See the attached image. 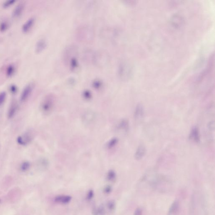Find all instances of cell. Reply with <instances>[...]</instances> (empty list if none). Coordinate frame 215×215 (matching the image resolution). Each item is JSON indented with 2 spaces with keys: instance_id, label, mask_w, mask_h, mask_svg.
<instances>
[{
  "instance_id": "obj_1",
  "label": "cell",
  "mask_w": 215,
  "mask_h": 215,
  "mask_svg": "<svg viewBox=\"0 0 215 215\" xmlns=\"http://www.w3.org/2000/svg\"><path fill=\"white\" fill-rule=\"evenodd\" d=\"M53 98L51 96H47L43 100L41 105L42 111L44 113L50 112L53 106Z\"/></svg>"
},
{
  "instance_id": "obj_2",
  "label": "cell",
  "mask_w": 215,
  "mask_h": 215,
  "mask_svg": "<svg viewBox=\"0 0 215 215\" xmlns=\"http://www.w3.org/2000/svg\"><path fill=\"white\" fill-rule=\"evenodd\" d=\"M34 138V135L31 131H28L17 139V142L19 145H26L31 142Z\"/></svg>"
},
{
  "instance_id": "obj_3",
  "label": "cell",
  "mask_w": 215,
  "mask_h": 215,
  "mask_svg": "<svg viewBox=\"0 0 215 215\" xmlns=\"http://www.w3.org/2000/svg\"><path fill=\"white\" fill-rule=\"evenodd\" d=\"M189 139L195 143L200 142V134L198 127H194L192 128L189 135Z\"/></svg>"
},
{
  "instance_id": "obj_4",
  "label": "cell",
  "mask_w": 215,
  "mask_h": 215,
  "mask_svg": "<svg viewBox=\"0 0 215 215\" xmlns=\"http://www.w3.org/2000/svg\"><path fill=\"white\" fill-rule=\"evenodd\" d=\"M33 84H29L24 87L21 93L20 99L21 102L26 101L33 91Z\"/></svg>"
},
{
  "instance_id": "obj_5",
  "label": "cell",
  "mask_w": 215,
  "mask_h": 215,
  "mask_svg": "<svg viewBox=\"0 0 215 215\" xmlns=\"http://www.w3.org/2000/svg\"><path fill=\"white\" fill-rule=\"evenodd\" d=\"M144 115L143 106L141 104H139L136 106L134 113V117L136 121H139L142 119Z\"/></svg>"
},
{
  "instance_id": "obj_6",
  "label": "cell",
  "mask_w": 215,
  "mask_h": 215,
  "mask_svg": "<svg viewBox=\"0 0 215 215\" xmlns=\"http://www.w3.org/2000/svg\"><path fill=\"white\" fill-rule=\"evenodd\" d=\"M72 199V197L69 195H59L55 197L54 201L57 203L65 205L68 204L71 201Z\"/></svg>"
},
{
  "instance_id": "obj_7",
  "label": "cell",
  "mask_w": 215,
  "mask_h": 215,
  "mask_svg": "<svg viewBox=\"0 0 215 215\" xmlns=\"http://www.w3.org/2000/svg\"><path fill=\"white\" fill-rule=\"evenodd\" d=\"M180 209V205L177 200H175L171 204L169 208L167 215H178Z\"/></svg>"
},
{
  "instance_id": "obj_8",
  "label": "cell",
  "mask_w": 215,
  "mask_h": 215,
  "mask_svg": "<svg viewBox=\"0 0 215 215\" xmlns=\"http://www.w3.org/2000/svg\"><path fill=\"white\" fill-rule=\"evenodd\" d=\"M146 153V148L143 145L139 146L135 154V159L137 160H140L144 157Z\"/></svg>"
},
{
  "instance_id": "obj_9",
  "label": "cell",
  "mask_w": 215,
  "mask_h": 215,
  "mask_svg": "<svg viewBox=\"0 0 215 215\" xmlns=\"http://www.w3.org/2000/svg\"><path fill=\"white\" fill-rule=\"evenodd\" d=\"M24 4L22 3H21L18 4L15 8L14 9L12 12V16L14 17H18L20 16L22 14L24 9Z\"/></svg>"
},
{
  "instance_id": "obj_10",
  "label": "cell",
  "mask_w": 215,
  "mask_h": 215,
  "mask_svg": "<svg viewBox=\"0 0 215 215\" xmlns=\"http://www.w3.org/2000/svg\"><path fill=\"white\" fill-rule=\"evenodd\" d=\"M35 21V19L34 18L31 17L28 19L22 26V31L24 33L28 32L34 25Z\"/></svg>"
},
{
  "instance_id": "obj_11",
  "label": "cell",
  "mask_w": 215,
  "mask_h": 215,
  "mask_svg": "<svg viewBox=\"0 0 215 215\" xmlns=\"http://www.w3.org/2000/svg\"><path fill=\"white\" fill-rule=\"evenodd\" d=\"M46 45V41L45 39L39 40L37 42L35 46V51L37 53H40L45 48Z\"/></svg>"
},
{
  "instance_id": "obj_12",
  "label": "cell",
  "mask_w": 215,
  "mask_h": 215,
  "mask_svg": "<svg viewBox=\"0 0 215 215\" xmlns=\"http://www.w3.org/2000/svg\"><path fill=\"white\" fill-rule=\"evenodd\" d=\"M18 108V106L16 102H14L11 103L8 111V117L9 118H12L16 113Z\"/></svg>"
},
{
  "instance_id": "obj_13",
  "label": "cell",
  "mask_w": 215,
  "mask_h": 215,
  "mask_svg": "<svg viewBox=\"0 0 215 215\" xmlns=\"http://www.w3.org/2000/svg\"><path fill=\"white\" fill-rule=\"evenodd\" d=\"M106 210L103 205H100L93 208L92 210L93 215H105Z\"/></svg>"
},
{
  "instance_id": "obj_14",
  "label": "cell",
  "mask_w": 215,
  "mask_h": 215,
  "mask_svg": "<svg viewBox=\"0 0 215 215\" xmlns=\"http://www.w3.org/2000/svg\"><path fill=\"white\" fill-rule=\"evenodd\" d=\"M116 204L115 202L113 200L108 201L106 203V207L108 211L112 213L116 209Z\"/></svg>"
},
{
  "instance_id": "obj_15",
  "label": "cell",
  "mask_w": 215,
  "mask_h": 215,
  "mask_svg": "<svg viewBox=\"0 0 215 215\" xmlns=\"http://www.w3.org/2000/svg\"><path fill=\"white\" fill-rule=\"evenodd\" d=\"M15 72V67L13 64H9L8 66L6 69V73L8 77H11L14 74Z\"/></svg>"
},
{
  "instance_id": "obj_16",
  "label": "cell",
  "mask_w": 215,
  "mask_h": 215,
  "mask_svg": "<svg viewBox=\"0 0 215 215\" xmlns=\"http://www.w3.org/2000/svg\"><path fill=\"white\" fill-rule=\"evenodd\" d=\"M116 173L114 171L112 170L108 171L107 175V179L108 181L111 182L114 181L116 180Z\"/></svg>"
},
{
  "instance_id": "obj_17",
  "label": "cell",
  "mask_w": 215,
  "mask_h": 215,
  "mask_svg": "<svg viewBox=\"0 0 215 215\" xmlns=\"http://www.w3.org/2000/svg\"><path fill=\"white\" fill-rule=\"evenodd\" d=\"M9 24L6 21H3L0 23V31L3 32L7 29Z\"/></svg>"
},
{
  "instance_id": "obj_18",
  "label": "cell",
  "mask_w": 215,
  "mask_h": 215,
  "mask_svg": "<svg viewBox=\"0 0 215 215\" xmlns=\"http://www.w3.org/2000/svg\"><path fill=\"white\" fill-rule=\"evenodd\" d=\"M30 165L29 163L27 161L24 162L22 164H21V171H26L27 170L29 169V168L30 167Z\"/></svg>"
},
{
  "instance_id": "obj_19",
  "label": "cell",
  "mask_w": 215,
  "mask_h": 215,
  "mask_svg": "<svg viewBox=\"0 0 215 215\" xmlns=\"http://www.w3.org/2000/svg\"><path fill=\"white\" fill-rule=\"evenodd\" d=\"M16 2L15 0H8L6 1L3 4V6L4 8L8 7L9 6L12 5Z\"/></svg>"
},
{
  "instance_id": "obj_20",
  "label": "cell",
  "mask_w": 215,
  "mask_h": 215,
  "mask_svg": "<svg viewBox=\"0 0 215 215\" xmlns=\"http://www.w3.org/2000/svg\"><path fill=\"white\" fill-rule=\"evenodd\" d=\"M94 196V192L92 190H90L88 192V193H87L86 199L88 201H90L93 198Z\"/></svg>"
},
{
  "instance_id": "obj_21",
  "label": "cell",
  "mask_w": 215,
  "mask_h": 215,
  "mask_svg": "<svg viewBox=\"0 0 215 215\" xmlns=\"http://www.w3.org/2000/svg\"><path fill=\"white\" fill-rule=\"evenodd\" d=\"M9 91L11 92V93L13 94H15L17 92V87L14 84H11L9 87Z\"/></svg>"
},
{
  "instance_id": "obj_22",
  "label": "cell",
  "mask_w": 215,
  "mask_h": 215,
  "mask_svg": "<svg viewBox=\"0 0 215 215\" xmlns=\"http://www.w3.org/2000/svg\"><path fill=\"white\" fill-rule=\"evenodd\" d=\"M6 92H2L0 93V106L2 104L6 98Z\"/></svg>"
},
{
  "instance_id": "obj_23",
  "label": "cell",
  "mask_w": 215,
  "mask_h": 215,
  "mask_svg": "<svg viewBox=\"0 0 215 215\" xmlns=\"http://www.w3.org/2000/svg\"><path fill=\"white\" fill-rule=\"evenodd\" d=\"M112 187L110 185L106 186L103 188V192L105 194L107 195L110 194L112 191Z\"/></svg>"
},
{
  "instance_id": "obj_24",
  "label": "cell",
  "mask_w": 215,
  "mask_h": 215,
  "mask_svg": "<svg viewBox=\"0 0 215 215\" xmlns=\"http://www.w3.org/2000/svg\"><path fill=\"white\" fill-rule=\"evenodd\" d=\"M70 65L72 69H74L75 68H76L78 66L77 60L74 58H72L71 59V61Z\"/></svg>"
},
{
  "instance_id": "obj_25",
  "label": "cell",
  "mask_w": 215,
  "mask_h": 215,
  "mask_svg": "<svg viewBox=\"0 0 215 215\" xmlns=\"http://www.w3.org/2000/svg\"><path fill=\"white\" fill-rule=\"evenodd\" d=\"M134 215H142V210L140 208H137L135 210Z\"/></svg>"
},
{
  "instance_id": "obj_26",
  "label": "cell",
  "mask_w": 215,
  "mask_h": 215,
  "mask_svg": "<svg viewBox=\"0 0 215 215\" xmlns=\"http://www.w3.org/2000/svg\"><path fill=\"white\" fill-rule=\"evenodd\" d=\"M209 129L210 130H212L213 129L214 130V122H211L210 123V125H209Z\"/></svg>"
}]
</instances>
